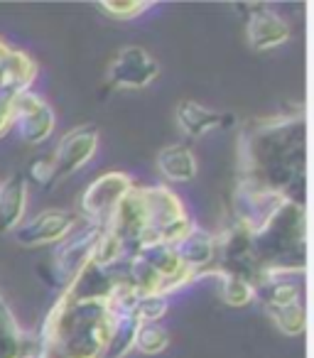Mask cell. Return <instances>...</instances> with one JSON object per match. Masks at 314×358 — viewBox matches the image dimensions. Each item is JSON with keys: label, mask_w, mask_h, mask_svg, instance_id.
<instances>
[{"label": "cell", "mask_w": 314, "mask_h": 358, "mask_svg": "<svg viewBox=\"0 0 314 358\" xmlns=\"http://www.w3.org/2000/svg\"><path fill=\"white\" fill-rule=\"evenodd\" d=\"M6 52H8L6 42H0V62H3V57H6Z\"/></svg>", "instance_id": "obj_26"}, {"label": "cell", "mask_w": 314, "mask_h": 358, "mask_svg": "<svg viewBox=\"0 0 314 358\" xmlns=\"http://www.w3.org/2000/svg\"><path fill=\"white\" fill-rule=\"evenodd\" d=\"M211 273L221 275L224 278V287H221V294H224V302L229 307H245L255 299L253 294V285L248 282L241 275H231V273H219V270H211Z\"/></svg>", "instance_id": "obj_21"}, {"label": "cell", "mask_w": 314, "mask_h": 358, "mask_svg": "<svg viewBox=\"0 0 314 358\" xmlns=\"http://www.w3.org/2000/svg\"><path fill=\"white\" fill-rule=\"evenodd\" d=\"M37 79V64L22 50H8L0 62V96L15 99L30 91Z\"/></svg>", "instance_id": "obj_12"}, {"label": "cell", "mask_w": 314, "mask_h": 358, "mask_svg": "<svg viewBox=\"0 0 314 358\" xmlns=\"http://www.w3.org/2000/svg\"><path fill=\"white\" fill-rule=\"evenodd\" d=\"M27 182L22 174H13L0 187V234H13L25 216Z\"/></svg>", "instance_id": "obj_15"}, {"label": "cell", "mask_w": 314, "mask_h": 358, "mask_svg": "<svg viewBox=\"0 0 314 358\" xmlns=\"http://www.w3.org/2000/svg\"><path fill=\"white\" fill-rule=\"evenodd\" d=\"M157 167L170 182H192L197 177V157L185 145H167L157 152Z\"/></svg>", "instance_id": "obj_16"}, {"label": "cell", "mask_w": 314, "mask_h": 358, "mask_svg": "<svg viewBox=\"0 0 314 358\" xmlns=\"http://www.w3.org/2000/svg\"><path fill=\"white\" fill-rule=\"evenodd\" d=\"M133 189V179L125 172H106L94 179L89 189L81 196V211L91 224L106 226L115 206L123 201V196Z\"/></svg>", "instance_id": "obj_6"}, {"label": "cell", "mask_w": 314, "mask_h": 358, "mask_svg": "<svg viewBox=\"0 0 314 358\" xmlns=\"http://www.w3.org/2000/svg\"><path fill=\"white\" fill-rule=\"evenodd\" d=\"M13 125L20 133L22 143L42 145L55 133L57 115L47 101H42L40 96L25 91V94L13 99Z\"/></svg>", "instance_id": "obj_7"}, {"label": "cell", "mask_w": 314, "mask_h": 358, "mask_svg": "<svg viewBox=\"0 0 314 358\" xmlns=\"http://www.w3.org/2000/svg\"><path fill=\"white\" fill-rule=\"evenodd\" d=\"M13 125V99L0 96V135H6Z\"/></svg>", "instance_id": "obj_25"}, {"label": "cell", "mask_w": 314, "mask_h": 358, "mask_svg": "<svg viewBox=\"0 0 314 358\" xmlns=\"http://www.w3.org/2000/svg\"><path fill=\"white\" fill-rule=\"evenodd\" d=\"M0 358H27V343L3 297H0Z\"/></svg>", "instance_id": "obj_18"}, {"label": "cell", "mask_w": 314, "mask_h": 358, "mask_svg": "<svg viewBox=\"0 0 314 358\" xmlns=\"http://www.w3.org/2000/svg\"><path fill=\"white\" fill-rule=\"evenodd\" d=\"M160 74V64L143 47H123L108 66L106 74V84L110 89H125V91H138L150 86Z\"/></svg>", "instance_id": "obj_5"}, {"label": "cell", "mask_w": 314, "mask_h": 358, "mask_svg": "<svg viewBox=\"0 0 314 358\" xmlns=\"http://www.w3.org/2000/svg\"><path fill=\"white\" fill-rule=\"evenodd\" d=\"M106 15L118 17V20H133V17L143 15L145 10L150 8V3L145 0H128V3H118V0H104L101 3Z\"/></svg>", "instance_id": "obj_23"}, {"label": "cell", "mask_w": 314, "mask_h": 358, "mask_svg": "<svg viewBox=\"0 0 314 358\" xmlns=\"http://www.w3.org/2000/svg\"><path fill=\"white\" fill-rule=\"evenodd\" d=\"M273 324L287 336H297V334L304 331V324H307V312H304L302 302L294 304H285V307H275L268 309Z\"/></svg>", "instance_id": "obj_19"}, {"label": "cell", "mask_w": 314, "mask_h": 358, "mask_svg": "<svg viewBox=\"0 0 314 358\" xmlns=\"http://www.w3.org/2000/svg\"><path fill=\"white\" fill-rule=\"evenodd\" d=\"M135 346L148 356H157L170 346V334L162 324L157 322H143L135 334Z\"/></svg>", "instance_id": "obj_20"}, {"label": "cell", "mask_w": 314, "mask_h": 358, "mask_svg": "<svg viewBox=\"0 0 314 358\" xmlns=\"http://www.w3.org/2000/svg\"><path fill=\"white\" fill-rule=\"evenodd\" d=\"M216 245H219L216 236H211L209 231H204V229H197V226H192V229L187 231L185 238H182L177 245H172V248H175L177 258L182 260V265H185V268H190L192 273L197 275L199 270H204L206 265L214 263Z\"/></svg>", "instance_id": "obj_14"}, {"label": "cell", "mask_w": 314, "mask_h": 358, "mask_svg": "<svg viewBox=\"0 0 314 358\" xmlns=\"http://www.w3.org/2000/svg\"><path fill=\"white\" fill-rule=\"evenodd\" d=\"M138 192L140 199H143L145 214H148V231H145L143 241H140V248H148V245H155L157 234L167 224H172V221L182 219L187 214L182 209V199L167 187H140Z\"/></svg>", "instance_id": "obj_8"}, {"label": "cell", "mask_w": 314, "mask_h": 358, "mask_svg": "<svg viewBox=\"0 0 314 358\" xmlns=\"http://www.w3.org/2000/svg\"><path fill=\"white\" fill-rule=\"evenodd\" d=\"M135 312L140 322H157L167 312V297L165 294H140Z\"/></svg>", "instance_id": "obj_22"}, {"label": "cell", "mask_w": 314, "mask_h": 358, "mask_svg": "<svg viewBox=\"0 0 314 358\" xmlns=\"http://www.w3.org/2000/svg\"><path fill=\"white\" fill-rule=\"evenodd\" d=\"M30 177L35 185H40L42 189H50L57 182V169H55V159L52 157H35L30 162Z\"/></svg>", "instance_id": "obj_24"}, {"label": "cell", "mask_w": 314, "mask_h": 358, "mask_svg": "<svg viewBox=\"0 0 314 358\" xmlns=\"http://www.w3.org/2000/svg\"><path fill=\"white\" fill-rule=\"evenodd\" d=\"M250 263L255 282L268 275L304 270L307 265V214L294 199H285L250 236ZM253 282V285H255Z\"/></svg>", "instance_id": "obj_3"}, {"label": "cell", "mask_w": 314, "mask_h": 358, "mask_svg": "<svg viewBox=\"0 0 314 358\" xmlns=\"http://www.w3.org/2000/svg\"><path fill=\"white\" fill-rule=\"evenodd\" d=\"M104 231H106V226L91 224L89 221L86 229L66 236V238L62 241L57 255H55V265H52L55 278H52L50 282L52 285L62 282V287L64 289L69 287V285L74 282V280L79 278L86 268H89L91 258H94V250H96V245H99Z\"/></svg>", "instance_id": "obj_4"}, {"label": "cell", "mask_w": 314, "mask_h": 358, "mask_svg": "<svg viewBox=\"0 0 314 358\" xmlns=\"http://www.w3.org/2000/svg\"><path fill=\"white\" fill-rule=\"evenodd\" d=\"M74 226H76V216L71 211H45V214L35 216L27 224L17 226L13 231V236L25 248H37V245L62 243L74 231Z\"/></svg>", "instance_id": "obj_9"}, {"label": "cell", "mask_w": 314, "mask_h": 358, "mask_svg": "<svg viewBox=\"0 0 314 358\" xmlns=\"http://www.w3.org/2000/svg\"><path fill=\"white\" fill-rule=\"evenodd\" d=\"M304 145L302 110L250 123L241 135V185L290 199L287 192L304 177Z\"/></svg>", "instance_id": "obj_1"}, {"label": "cell", "mask_w": 314, "mask_h": 358, "mask_svg": "<svg viewBox=\"0 0 314 358\" xmlns=\"http://www.w3.org/2000/svg\"><path fill=\"white\" fill-rule=\"evenodd\" d=\"M177 123L182 125L190 138H201V135L211 133L216 128H229L234 115H226V113H219V110H211L206 106L197 103V101H180L177 103Z\"/></svg>", "instance_id": "obj_13"}, {"label": "cell", "mask_w": 314, "mask_h": 358, "mask_svg": "<svg viewBox=\"0 0 314 358\" xmlns=\"http://www.w3.org/2000/svg\"><path fill=\"white\" fill-rule=\"evenodd\" d=\"M99 150V133L91 125L84 128H74L62 138L57 152L52 155L57 169V179H66L74 172H79L86 162L96 155Z\"/></svg>", "instance_id": "obj_11"}, {"label": "cell", "mask_w": 314, "mask_h": 358, "mask_svg": "<svg viewBox=\"0 0 314 358\" xmlns=\"http://www.w3.org/2000/svg\"><path fill=\"white\" fill-rule=\"evenodd\" d=\"M248 10L243 13L245 17V37H248V45L255 52H268L275 47L285 45L290 40V25L278 15V13L268 10L260 3H250L243 6Z\"/></svg>", "instance_id": "obj_10"}, {"label": "cell", "mask_w": 314, "mask_h": 358, "mask_svg": "<svg viewBox=\"0 0 314 358\" xmlns=\"http://www.w3.org/2000/svg\"><path fill=\"white\" fill-rule=\"evenodd\" d=\"M108 287L81 289L69 285L47 317L37 358H104L115 317L108 307Z\"/></svg>", "instance_id": "obj_2"}, {"label": "cell", "mask_w": 314, "mask_h": 358, "mask_svg": "<svg viewBox=\"0 0 314 358\" xmlns=\"http://www.w3.org/2000/svg\"><path fill=\"white\" fill-rule=\"evenodd\" d=\"M253 294L263 302L265 309L285 307V304L299 302V289L292 282L283 280V275H268L253 285Z\"/></svg>", "instance_id": "obj_17"}]
</instances>
